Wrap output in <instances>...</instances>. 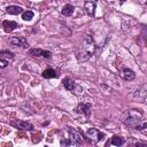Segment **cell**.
<instances>
[{
	"label": "cell",
	"mask_w": 147,
	"mask_h": 147,
	"mask_svg": "<svg viewBox=\"0 0 147 147\" xmlns=\"http://www.w3.org/2000/svg\"><path fill=\"white\" fill-rule=\"evenodd\" d=\"M123 122L126 126L131 127V129H136L139 131H142L144 129H146L147 126V122L145 119V115L140 109H131L129 110L124 118Z\"/></svg>",
	"instance_id": "cell-1"
},
{
	"label": "cell",
	"mask_w": 147,
	"mask_h": 147,
	"mask_svg": "<svg viewBox=\"0 0 147 147\" xmlns=\"http://www.w3.org/2000/svg\"><path fill=\"white\" fill-rule=\"evenodd\" d=\"M95 51H96V44H95L94 39L91 36H86L83 41V45L76 53L77 61L79 63L86 62L87 60H90L92 57V55L95 53Z\"/></svg>",
	"instance_id": "cell-2"
},
{
	"label": "cell",
	"mask_w": 147,
	"mask_h": 147,
	"mask_svg": "<svg viewBox=\"0 0 147 147\" xmlns=\"http://www.w3.org/2000/svg\"><path fill=\"white\" fill-rule=\"evenodd\" d=\"M68 133H69V140L70 144L74 146H80L83 145V134L80 133V131L76 127H69L68 129Z\"/></svg>",
	"instance_id": "cell-3"
},
{
	"label": "cell",
	"mask_w": 147,
	"mask_h": 147,
	"mask_svg": "<svg viewBox=\"0 0 147 147\" xmlns=\"http://www.w3.org/2000/svg\"><path fill=\"white\" fill-rule=\"evenodd\" d=\"M86 136L91 139L92 142H99L101 139H103L105 137V133H102L101 131H99L98 129L95 127H90L87 131H86Z\"/></svg>",
	"instance_id": "cell-4"
},
{
	"label": "cell",
	"mask_w": 147,
	"mask_h": 147,
	"mask_svg": "<svg viewBox=\"0 0 147 147\" xmlns=\"http://www.w3.org/2000/svg\"><path fill=\"white\" fill-rule=\"evenodd\" d=\"M9 45L14 46V47H21V48H29V42L26 41V39L22 36H16V37H11L9 39Z\"/></svg>",
	"instance_id": "cell-5"
},
{
	"label": "cell",
	"mask_w": 147,
	"mask_h": 147,
	"mask_svg": "<svg viewBox=\"0 0 147 147\" xmlns=\"http://www.w3.org/2000/svg\"><path fill=\"white\" fill-rule=\"evenodd\" d=\"M29 55L34 56V57H44L49 60L52 57V52L46 51V49H41V48H31L29 49Z\"/></svg>",
	"instance_id": "cell-6"
},
{
	"label": "cell",
	"mask_w": 147,
	"mask_h": 147,
	"mask_svg": "<svg viewBox=\"0 0 147 147\" xmlns=\"http://www.w3.org/2000/svg\"><path fill=\"white\" fill-rule=\"evenodd\" d=\"M10 125L16 127V129H20V130H28V131H33L34 130L33 125L29 122H25V121L14 119V121H10Z\"/></svg>",
	"instance_id": "cell-7"
},
{
	"label": "cell",
	"mask_w": 147,
	"mask_h": 147,
	"mask_svg": "<svg viewBox=\"0 0 147 147\" xmlns=\"http://www.w3.org/2000/svg\"><path fill=\"white\" fill-rule=\"evenodd\" d=\"M96 2H98V0H85V1H84V9H85V13H86L88 16H91V17H94V16H95Z\"/></svg>",
	"instance_id": "cell-8"
},
{
	"label": "cell",
	"mask_w": 147,
	"mask_h": 147,
	"mask_svg": "<svg viewBox=\"0 0 147 147\" xmlns=\"http://www.w3.org/2000/svg\"><path fill=\"white\" fill-rule=\"evenodd\" d=\"M91 111H92V105L91 103H84V102H80L78 103V106L76 107V113L78 114H82L86 117H90L91 116Z\"/></svg>",
	"instance_id": "cell-9"
},
{
	"label": "cell",
	"mask_w": 147,
	"mask_h": 147,
	"mask_svg": "<svg viewBox=\"0 0 147 147\" xmlns=\"http://www.w3.org/2000/svg\"><path fill=\"white\" fill-rule=\"evenodd\" d=\"M2 28H3V31L9 33V32H13L16 28H18V24L15 22V21H9V20H5L2 22Z\"/></svg>",
	"instance_id": "cell-10"
},
{
	"label": "cell",
	"mask_w": 147,
	"mask_h": 147,
	"mask_svg": "<svg viewBox=\"0 0 147 147\" xmlns=\"http://www.w3.org/2000/svg\"><path fill=\"white\" fill-rule=\"evenodd\" d=\"M121 76H122L125 80H127V82H131V80H133V79L136 78L134 71H133L132 69H130V68H124V69H122Z\"/></svg>",
	"instance_id": "cell-11"
},
{
	"label": "cell",
	"mask_w": 147,
	"mask_h": 147,
	"mask_svg": "<svg viewBox=\"0 0 147 147\" xmlns=\"http://www.w3.org/2000/svg\"><path fill=\"white\" fill-rule=\"evenodd\" d=\"M6 13L10 14V15H18L23 13V8L20 6H15V5H9L6 7Z\"/></svg>",
	"instance_id": "cell-12"
},
{
	"label": "cell",
	"mask_w": 147,
	"mask_h": 147,
	"mask_svg": "<svg viewBox=\"0 0 147 147\" xmlns=\"http://www.w3.org/2000/svg\"><path fill=\"white\" fill-rule=\"evenodd\" d=\"M41 76L46 79H51V78H57L59 77V74L56 70L52 69V68H48V69H45L41 74Z\"/></svg>",
	"instance_id": "cell-13"
},
{
	"label": "cell",
	"mask_w": 147,
	"mask_h": 147,
	"mask_svg": "<svg viewBox=\"0 0 147 147\" xmlns=\"http://www.w3.org/2000/svg\"><path fill=\"white\" fill-rule=\"evenodd\" d=\"M62 84H63L64 88L68 90V91H72V90L75 88V86H76L75 80L71 79L70 77H65V78H63V79H62Z\"/></svg>",
	"instance_id": "cell-14"
},
{
	"label": "cell",
	"mask_w": 147,
	"mask_h": 147,
	"mask_svg": "<svg viewBox=\"0 0 147 147\" xmlns=\"http://www.w3.org/2000/svg\"><path fill=\"white\" fill-rule=\"evenodd\" d=\"M74 11H75V7H74L72 5H70V3L64 5V6L62 7V9H61V14H62L63 16H67V17L71 16V15L74 14Z\"/></svg>",
	"instance_id": "cell-15"
},
{
	"label": "cell",
	"mask_w": 147,
	"mask_h": 147,
	"mask_svg": "<svg viewBox=\"0 0 147 147\" xmlns=\"http://www.w3.org/2000/svg\"><path fill=\"white\" fill-rule=\"evenodd\" d=\"M124 142H125L124 141V138H122L119 136H113L111 139H110V141H109V144L110 145H114V146H122Z\"/></svg>",
	"instance_id": "cell-16"
},
{
	"label": "cell",
	"mask_w": 147,
	"mask_h": 147,
	"mask_svg": "<svg viewBox=\"0 0 147 147\" xmlns=\"http://www.w3.org/2000/svg\"><path fill=\"white\" fill-rule=\"evenodd\" d=\"M34 14L32 10H26V11H23L22 13V20L23 21H31L33 18Z\"/></svg>",
	"instance_id": "cell-17"
},
{
	"label": "cell",
	"mask_w": 147,
	"mask_h": 147,
	"mask_svg": "<svg viewBox=\"0 0 147 147\" xmlns=\"http://www.w3.org/2000/svg\"><path fill=\"white\" fill-rule=\"evenodd\" d=\"M7 65H8V61L7 60H3V59H0V69L6 68Z\"/></svg>",
	"instance_id": "cell-18"
},
{
	"label": "cell",
	"mask_w": 147,
	"mask_h": 147,
	"mask_svg": "<svg viewBox=\"0 0 147 147\" xmlns=\"http://www.w3.org/2000/svg\"><path fill=\"white\" fill-rule=\"evenodd\" d=\"M125 1H126V0H119V2H121V3H123V2H125Z\"/></svg>",
	"instance_id": "cell-19"
}]
</instances>
